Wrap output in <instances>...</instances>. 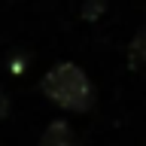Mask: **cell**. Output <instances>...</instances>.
Here are the masks:
<instances>
[{
	"label": "cell",
	"mask_w": 146,
	"mask_h": 146,
	"mask_svg": "<svg viewBox=\"0 0 146 146\" xmlns=\"http://www.w3.org/2000/svg\"><path fill=\"white\" fill-rule=\"evenodd\" d=\"M40 88H43V94L49 100H55L64 110H73V113H85L94 104V88H91L85 70L70 64V61L55 64L52 70L43 76Z\"/></svg>",
	"instance_id": "obj_1"
},
{
	"label": "cell",
	"mask_w": 146,
	"mask_h": 146,
	"mask_svg": "<svg viewBox=\"0 0 146 146\" xmlns=\"http://www.w3.org/2000/svg\"><path fill=\"white\" fill-rule=\"evenodd\" d=\"M104 6H107V0H85L82 15L88 18V21H94V18H98V12H104Z\"/></svg>",
	"instance_id": "obj_4"
},
{
	"label": "cell",
	"mask_w": 146,
	"mask_h": 146,
	"mask_svg": "<svg viewBox=\"0 0 146 146\" xmlns=\"http://www.w3.org/2000/svg\"><path fill=\"white\" fill-rule=\"evenodd\" d=\"M36 146H79V140L73 134V128L58 119V122H52V125L43 131V137H40Z\"/></svg>",
	"instance_id": "obj_2"
},
{
	"label": "cell",
	"mask_w": 146,
	"mask_h": 146,
	"mask_svg": "<svg viewBox=\"0 0 146 146\" xmlns=\"http://www.w3.org/2000/svg\"><path fill=\"white\" fill-rule=\"evenodd\" d=\"M6 113H9V98L0 91V119H6Z\"/></svg>",
	"instance_id": "obj_5"
},
{
	"label": "cell",
	"mask_w": 146,
	"mask_h": 146,
	"mask_svg": "<svg viewBox=\"0 0 146 146\" xmlns=\"http://www.w3.org/2000/svg\"><path fill=\"white\" fill-rule=\"evenodd\" d=\"M128 61L134 70H146V25L140 27L131 40V49H128Z\"/></svg>",
	"instance_id": "obj_3"
}]
</instances>
